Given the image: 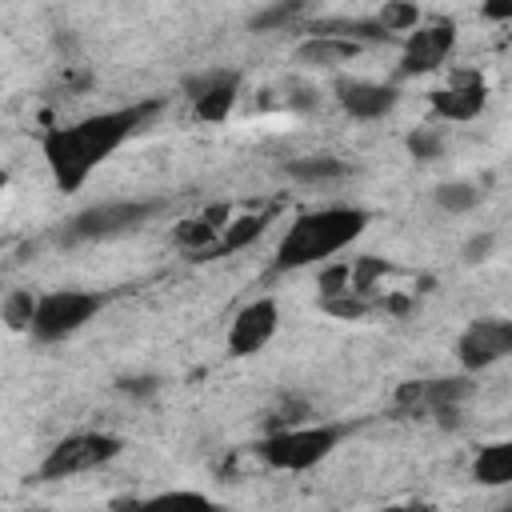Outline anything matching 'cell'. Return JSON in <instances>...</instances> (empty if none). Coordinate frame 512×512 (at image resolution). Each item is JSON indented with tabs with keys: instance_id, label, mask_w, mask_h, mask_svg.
Returning a JSON list of instances; mask_svg holds the SVG:
<instances>
[{
	"instance_id": "obj_1",
	"label": "cell",
	"mask_w": 512,
	"mask_h": 512,
	"mask_svg": "<svg viewBox=\"0 0 512 512\" xmlns=\"http://www.w3.org/2000/svg\"><path fill=\"white\" fill-rule=\"evenodd\" d=\"M160 112V104H132V108H112V112H92L76 124H60L48 128L40 148H44V164L56 180L60 192H76L84 188V180L136 132L144 128V120Z\"/></svg>"
},
{
	"instance_id": "obj_2",
	"label": "cell",
	"mask_w": 512,
	"mask_h": 512,
	"mask_svg": "<svg viewBox=\"0 0 512 512\" xmlns=\"http://www.w3.org/2000/svg\"><path fill=\"white\" fill-rule=\"evenodd\" d=\"M368 228V212L356 204H332V208H316L304 212L288 224V232L276 244V272H296L308 264H324L336 252H344L352 240H360Z\"/></svg>"
},
{
	"instance_id": "obj_3",
	"label": "cell",
	"mask_w": 512,
	"mask_h": 512,
	"mask_svg": "<svg viewBox=\"0 0 512 512\" xmlns=\"http://www.w3.org/2000/svg\"><path fill=\"white\" fill-rule=\"evenodd\" d=\"M348 424H284L260 440V460L276 472H308L336 452Z\"/></svg>"
},
{
	"instance_id": "obj_4",
	"label": "cell",
	"mask_w": 512,
	"mask_h": 512,
	"mask_svg": "<svg viewBox=\"0 0 512 512\" xmlns=\"http://www.w3.org/2000/svg\"><path fill=\"white\" fill-rule=\"evenodd\" d=\"M100 308H104V296H96V292H84V288H52V292H40L36 296L28 332L36 340H44V344H56V340L76 336L88 320H96Z\"/></svg>"
},
{
	"instance_id": "obj_5",
	"label": "cell",
	"mask_w": 512,
	"mask_h": 512,
	"mask_svg": "<svg viewBox=\"0 0 512 512\" xmlns=\"http://www.w3.org/2000/svg\"><path fill=\"white\" fill-rule=\"evenodd\" d=\"M124 440L112 432H76L64 436L48 448V456L40 460V480H64V476H80L92 468H104L120 456Z\"/></svg>"
},
{
	"instance_id": "obj_6",
	"label": "cell",
	"mask_w": 512,
	"mask_h": 512,
	"mask_svg": "<svg viewBox=\"0 0 512 512\" xmlns=\"http://www.w3.org/2000/svg\"><path fill=\"white\" fill-rule=\"evenodd\" d=\"M160 204L156 200H100L76 212L64 228V240H112L124 232H136Z\"/></svg>"
},
{
	"instance_id": "obj_7",
	"label": "cell",
	"mask_w": 512,
	"mask_h": 512,
	"mask_svg": "<svg viewBox=\"0 0 512 512\" xmlns=\"http://www.w3.org/2000/svg\"><path fill=\"white\" fill-rule=\"evenodd\" d=\"M512 352V320L504 316H484V320H472L460 340H456V360L468 376L500 364L504 356Z\"/></svg>"
},
{
	"instance_id": "obj_8",
	"label": "cell",
	"mask_w": 512,
	"mask_h": 512,
	"mask_svg": "<svg viewBox=\"0 0 512 512\" xmlns=\"http://www.w3.org/2000/svg\"><path fill=\"white\" fill-rule=\"evenodd\" d=\"M456 44V24L452 20H436V24H416L412 32H404V48H400V76H424L436 72L448 52Z\"/></svg>"
},
{
	"instance_id": "obj_9",
	"label": "cell",
	"mask_w": 512,
	"mask_h": 512,
	"mask_svg": "<svg viewBox=\"0 0 512 512\" xmlns=\"http://www.w3.org/2000/svg\"><path fill=\"white\" fill-rule=\"evenodd\" d=\"M280 328V308L272 296H260L244 304L228 324V356H256L268 348V340Z\"/></svg>"
},
{
	"instance_id": "obj_10",
	"label": "cell",
	"mask_w": 512,
	"mask_h": 512,
	"mask_svg": "<svg viewBox=\"0 0 512 512\" xmlns=\"http://www.w3.org/2000/svg\"><path fill=\"white\" fill-rule=\"evenodd\" d=\"M184 92L192 100V112L208 124H220L228 120V112L236 108V96H240V72L232 68H212V72H200V76H188L184 80Z\"/></svg>"
},
{
	"instance_id": "obj_11",
	"label": "cell",
	"mask_w": 512,
	"mask_h": 512,
	"mask_svg": "<svg viewBox=\"0 0 512 512\" xmlns=\"http://www.w3.org/2000/svg\"><path fill=\"white\" fill-rule=\"evenodd\" d=\"M400 88L396 84H380V80H336V104L352 116V120H380L396 108Z\"/></svg>"
},
{
	"instance_id": "obj_12",
	"label": "cell",
	"mask_w": 512,
	"mask_h": 512,
	"mask_svg": "<svg viewBox=\"0 0 512 512\" xmlns=\"http://www.w3.org/2000/svg\"><path fill=\"white\" fill-rule=\"evenodd\" d=\"M484 108V84L480 80H456L440 92H432V112L440 120H472Z\"/></svg>"
},
{
	"instance_id": "obj_13",
	"label": "cell",
	"mask_w": 512,
	"mask_h": 512,
	"mask_svg": "<svg viewBox=\"0 0 512 512\" xmlns=\"http://www.w3.org/2000/svg\"><path fill=\"white\" fill-rule=\"evenodd\" d=\"M360 52L356 40H344V36H328V32H312L308 40L296 44V60L300 64H316V68H332V64H344Z\"/></svg>"
},
{
	"instance_id": "obj_14",
	"label": "cell",
	"mask_w": 512,
	"mask_h": 512,
	"mask_svg": "<svg viewBox=\"0 0 512 512\" xmlns=\"http://www.w3.org/2000/svg\"><path fill=\"white\" fill-rule=\"evenodd\" d=\"M472 480L480 488H504L512 484V444L508 440H496V444H484L472 460Z\"/></svg>"
},
{
	"instance_id": "obj_15",
	"label": "cell",
	"mask_w": 512,
	"mask_h": 512,
	"mask_svg": "<svg viewBox=\"0 0 512 512\" xmlns=\"http://www.w3.org/2000/svg\"><path fill=\"white\" fill-rule=\"evenodd\" d=\"M268 228V212H256V216H240V220H232V224H224L220 228V236H216V244L200 256V260H208V256H224V252H240V248H248L260 232Z\"/></svg>"
},
{
	"instance_id": "obj_16",
	"label": "cell",
	"mask_w": 512,
	"mask_h": 512,
	"mask_svg": "<svg viewBox=\"0 0 512 512\" xmlns=\"http://www.w3.org/2000/svg\"><path fill=\"white\" fill-rule=\"evenodd\" d=\"M284 172H288L292 180L316 184V180H340V176L348 172V164L336 160V156H304V160H288Z\"/></svg>"
},
{
	"instance_id": "obj_17",
	"label": "cell",
	"mask_w": 512,
	"mask_h": 512,
	"mask_svg": "<svg viewBox=\"0 0 512 512\" xmlns=\"http://www.w3.org/2000/svg\"><path fill=\"white\" fill-rule=\"evenodd\" d=\"M436 208L440 212H452V216H460V212H472L476 204H480V188L476 184H468V180H448V184H440L436 188Z\"/></svg>"
},
{
	"instance_id": "obj_18",
	"label": "cell",
	"mask_w": 512,
	"mask_h": 512,
	"mask_svg": "<svg viewBox=\"0 0 512 512\" xmlns=\"http://www.w3.org/2000/svg\"><path fill=\"white\" fill-rule=\"evenodd\" d=\"M304 12H308V0H276L272 8H264V12L252 16V32H276V28H288V24H296Z\"/></svg>"
},
{
	"instance_id": "obj_19",
	"label": "cell",
	"mask_w": 512,
	"mask_h": 512,
	"mask_svg": "<svg viewBox=\"0 0 512 512\" xmlns=\"http://www.w3.org/2000/svg\"><path fill=\"white\" fill-rule=\"evenodd\" d=\"M376 24L388 32V36H400V32H412L420 24V8L412 0H384V8L376 12Z\"/></svg>"
},
{
	"instance_id": "obj_20",
	"label": "cell",
	"mask_w": 512,
	"mask_h": 512,
	"mask_svg": "<svg viewBox=\"0 0 512 512\" xmlns=\"http://www.w3.org/2000/svg\"><path fill=\"white\" fill-rule=\"evenodd\" d=\"M320 308L340 316V320H356L368 312V300L356 292V288H344V292H332V296H320Z\"/></svg>"
},
{
	"instance_id": "obj_21",
	"label": "cell",
	"mask_w": 512,
	"mask_h": 512,
	"mask_svg": "<svg viewBox=\"0 0 512 512\" xmlns=\"http://www.w3.org/2000/svg\"><path fill=\"white\" fill-rule=\"evenodd\" d=\"M32 308H36V296H32L28 288H16V292H8V296H4V304H0V316L8 320V328H28V320H32Z\"/></svg>"
},
{
	"instance_id": "obj_22",
	"label": "cell",
	"mask_w": 512,
	"mask_h": 512,
	"mask_svg": "<svg viewBox=\"0 0 512 512\" xmlns=\"http://www.w3.org/2000/svg\"><path fill=\"white\" fill-rule=\"evenodd\" d=\"M404 148L412 152V160H436L444 152V136L436 128H416V132H408Z\"/></svg>"
},
{
	"instance_id": "obj_23",
	"label": "cell",
	"mask_w": 512,
	"mask_h": 512,
	"mask_svg": "<svg viewBox=\"0 0 512 512\" xmlns=\"http://www.w3.org/2000/svg\"><path fill=\"white\" fill-rule=\"evenodd\" d=\"M352 288V268L348 264H328L320 272V296H332V292H344Z\"/></svg>"
},
{
	"instance_id": "obj_24",
	"label": "cell",
	"mask_w": 512,
	"mask_h": 512,
	"mask_svg": "<svg viewBox=\"0 0 512 512\" xmlns=\"http://www.w3.org/2000/svg\"><path fill=\"white\" fill-rule=\"evenodd\" d=\"M492 244H496V236L492 232H480V236H472L468 244H464V264H484L488 256H492Z\"/></svg>"
},
{
	"instance_id": "obj_25",
	"label": "cell",
	"mask_w": 512,
	"mask_h": 512,
	"mask_svg": "<svg viewBox=\"0 0 512 512\" xmlns=\"http://www.w3.org/2000/svg\"><path fill=\"white\" fill-rule=\"evenodd\" d=\"M152 504H212L208 496H200V492H160V496H152Z\"/></svg>"
},
{
	"instance_id": "obj_26",
	"label": "cell",
	"mask_w": 512,
	"mask_h": 512,
	"mask_svg": "<svg viewBox=\"0 0 512 512\" xmlns=\"http://www.w3.org/2000/svg\"><path fill=\"white\" fill-rule=\"evenodd\" d=\"M480 12H484L488 20H496V24H504V20H512V0H484Z\"/></svg>"
},
{
	"instance_id": "obj_27",
	"label": "cell",
	"mask_w": 512,
	"mask_h": 512,
	"mask_svg": "<svg viewBox=\"0 0 512 512\" xmlns=\"http://www.w3.org/2000/svg\"><path fill=\"white\" fill-rule=\"evenodd\" d=\"M4 188H8V172L0 168V196H4Z\"/></svg>"
}]
</instances>
